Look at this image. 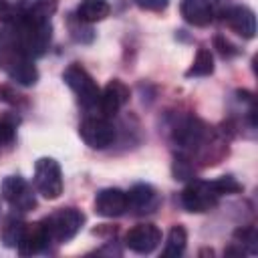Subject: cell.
Segmentation results:
<instances>
[{
	"label": "cell",
	"mask_w": 258,
	"mask_h": 258,
	"mask_svg": "<svg viewBox=\"0 0 258 258\" xmlns=\"http://www.w3.org/2000/svg\"><path fill=\"white\" fill-rule=\"evenodd\" d=\"M159 194L147 183H137L127 191V210L133 214H149L159 206Z\"/></svg>",
	"instance_id": "5bb4252c"
},
{
	"label": "cell",
	"mask_w": 258,
	"mask_h": 258,
	"mask_svg": "<svg viewBox=\"0 0 258 258\" xmlns=\"http://www.w3.org/2000/svg\"><path fill=\"white\" fill-rule=\"evenodd\" d=\"M234 240L240 244L242 252H244V248H248V252H256L258 250V246H256L258 238H256V230L254 228H240V230H236Z\"/></svg>",
	"instance_id": "7402d4cb"
},
{
	"label": "cell",
	"mask_w": 258,
	"mask_h": 258,
	"mask_svg": "<svg viewBox=\"0 0 258 258\" xmlns=\"http://www.w3.org/2000/svg\"><path fill=\"white\" fill-rule=\"evenodd\" d=\"M95 212L103 218H119L127 212V191L105 187L95 196Z\"/></svg>",
	"instance_id": "7c38bea8"
},
{
	"label": "cell",
	"mask_w": 258,
	"mask_h": 258,
	"mask_svg": "<svg viewBox=\"0 0 258 258\" xmlns=\"http://www.w3.org/2000/svg\"><path fill=\"white\" fill-rule=\"evenodd\" d=\"M216 46H218V50H220V54L222 56H232V54H236L238 50L228 42V40H222V38H216Z\"/></svg>",
	"instance_id": "cb8c5ba5"
},
{
	"label": "cell",
	"mask_w": 258,
	"mask_h": 258,
	"mask_svg": "<svg viewBox=\"0 0 258 258\" xmlns=\"http://www.w3.org/2000/svg\"><path fill=\"white\" fill-rule=\"evenodd\" d=\"M240 189H242V185L232 175H222L214 181L194 179L183 187L181 204L187 212L202 214V212H210L212 208H216V204L220 202L222 196L236 194Z\"/></svg>",
	"instance_id": "7a4b0ae2"
},
{
	"label": "cell",
	"mask_w": 258,
	"mask_h": 258,
	"mask_svg": "<svg viewBox=\"0 0 258 258\" xmlns=\"http://www.w3.org/2000/svg\"><path fill=\"white\" fill-rule=\"evenodd\" d=\"M0 69L18 85L32 87L38 81V71L28 54L18 50L16 46H6L0 54Z\"/></svg>",
	"instance_id": "3957f363"
},
{
	"label": "cell",
	"mask_w": 258,
	"mask_h": 258,
	"mask_svg": "<svg viewBox=\"0 0 258 258\" xmlns=\"http://www.w3.org/2000/svg\"><path fill=\"white\" fill-rule=\"evenodd\" d=\"M212 73H214V56L208 48H200L185 75L187 77H208Z\"/></svg>",
	"instance_id": "ffe728a7"
},
{
	"label": "cell",
	"mask_w": 258,
	"mask_h": 258,
	"mask_svg": "<svg viewBox=\"0 0 258 258\" xmlns=\"http://www.w3.org/2000/svg\"><path fill=\"white\" fill-rule=\"evenodd\" d=\"M62 81L71 87V91L77 95L79 103L85 109H97L99 105V97H101V89L95 83V79L81 67V64H69L67 71L62 73Z\"/></svg>",
	"instance_id": "5b68a950"
},
{
	"label": "cell",
	"mask_w": 258,
	"mask_h": 258,
	"mask_svg": "<svg viewBox=\"0 0 258 258\" xmlns=\"http://www.w3.org/2000/svg\"><path fill=\"white\" fill-rule=\"evenodd\" d=\"M56 10V0H18L14 14L30 18H50Z\"/></svg>",
	"instance_id": "e0dca14e"
},
{
	"label": "cell",
	"mask_w": 258,
	"mask_h": 258,
	"mask_svg": "<svg viewBox=\"0 0 258 258\" xmlns=\"http://www.w3.org/2000/svg\"><path fill=\"white\" fill-rule=\"evenodd\" d=\"M34 189L46 198V200H56L62 194V171L56 159L52 157H40L34 163Z\"/></svg>",
	"instance_id": "8992f818"
},
{
	"label": "cell",
	"mask_w": 258,
	"mask_h": 258,
	"mask_svg": "<svg viewBox=\"0 0 258 258\" xmlns=\"http://www.w3.org/2000/svg\"><path fill=\"white\" fill-rule=\"evenodd\" d=\"M42 222L48 230L50 240L62 244V242L73 240L79 234V230L85 224V216L77 208H60V210L52 212L50 216H46Z\"/></svg>",
	"instance_id": "277c9868"
},
{
	"label": "cell",
	"mask_w": 258,
	"mask_h": 258,
	"mask_svg": "<svg viewBox=\"0 0 258 258\" xmlns=\"http://www.w3.org/2000/svg\"><path fill=\"white\" fill-rule=\"evenodd\" d=\"M16 125H18V119L14 115L0 117V149L14 143V139H16Z\"/></svg>",
	"instance_id": "44dd1931"
},
{
	"label": "cell",
	"mask_w": 258,
	"mask_h": 258,
	"mask_svg": "<svg viewBox=\"0 0 258 258\" xmlns=\"http://www.w3.org/2000/svg\"><path fill=\"white\" fill-rule=\"evenodd\" d=\"M169 0H135V4L143 10H153V12H161L167 8Z\"/></svg>",
	"instance_id": "603a6c76"
},
{
	"label": "cell",
	"mask_w": 258,
	"mask_h": 258,
	"mask_svg": "<svg viewBox=\"0 0 258 258\" xmlns=\"http://www.w3.org/2000/svg\"><path fill=\"white\" fill-rule=\"evenodd\" d=\"M109 12H111V6L107 0H83L77 6V20L85 24H95L105 20Z\"/></svg>",
	"instance_id": "2e32d148"
},
{
	"label": "cell",
	"mask_w": 258,
	"mask_h": 258,
	"mask_svg": "<svg viewBox=\"0 0 258 258\" xmlns=\"http://www.w3.org/2000/svg\"><path fill=\"white\" fill-rule=\"evenodd\" d=\"M179 12L183 20L194 26H208L214 20V8L210 0H181Z\"/></svg>",
	"instance_id": "9a60e30c"
},
{
	"label": "cell",
	"mask_w": 258,
	"mask_h": 258,
	"mask_svg": "<svg viewBox=\"0 0 258 258\" xmlns=\"http://www.w3.org/2000/svg\"><path fill=\"white\" fill-rule=\"evenodd\" d=\"M2 198L16 212H30L36 208V196L32 185L20 175H8L2 181Z\"/></svg>",
	"instance_id": "ba28073f"
},
{
	"label": "cell",
	"mask_w": 258,
	"mask_h": 258,
	"mask_svg": "<svg viewBox=\"0 0 258 258\" xmlns=\"http://www.w3.org/2000/svg\"><path fill=\"white\" fill-rule=\"evenodd\" d=\"M8 22L12 32V46L22 50L30 58H38L48 50L52 38L50 18H30L12 12Z\"/></svg>",
	"instance_id": "6da1fadb"
},
{
	"label": "cell",
	"mask_w": 258,
	"mask_h": 258,
	"mask_svg": "<svg viewBox=\"0 0 258 258\" xmlns=\"http://www.w3.org/2000/svg\"><path fill=\"white\" fill-rule=\"evenodd\" d=\"M24 230H26V222H22L18 218H8L4 222V226H2V232H0L4 246L16 248L18 242H20V238H22V234H24Z\"/></svg>",
	"instance_id": "d6986e66"
},
{
	"label": "cell",
	"mask_w": 258,
	"mask_h": 258,
	"mask_svg": "<svg viewBox=\"0 0 258 258\" xmlns=\"http://www.w3.org/2000/svg\"><path fill=\"white\" fill-rule=\"evenodd\" d=\"M161 242V230L155 224H137L125 234V246L135 254H149Z\"/></svg>",
	"instance_id": "9c48e42d"
},
{
	"label": "cell",
	"mask_w": 258,
	"mask_h": 258,
	"mask_svg": "<svg viewBox=\"0 0 258 258\" xmlns=\"http://www.w3.org/2000/svg\"><path fill=\"white\" fill-rule=\"evenodd\" d=\"M129 103V87L119 81V79H113L105 85V89L101 91V97H99V115L111 119L113 115L119 113L121 107H125Z\"/></svg>",
	"instance_id": "30bf717a"
},
{
	"label": "cell",
	"mask_w": 258,
	"mask_h": 258,
	"mask_svg": "<svg viewBox=\"0 0 258 258\" xmlns=\"http://www.w3.org/2000/svg\"><path fill=\"white\" fill-rule=\"evenodd\" d=\"M187 244V232L183 226H173L167 234V242L163 248V256H181Z\"/></svg>",
	"instance_id": "ac0fdd59"
},
{
	"label": "cell",
	"mask_w": 258,
	"mask_h": 258,
	"mask_svg": "<svg viewBox=\"0 0 258 258\" xmlns=\"http://www.w3.org/2000/svg\"><path fill=\"white\" fill-rule=\"evenodd\" d=\"M222 20L228 24L230 30L240 34L242 38H254L256 34V16L248 6L230 4L222 10Z\"/></svg>",
	"instance_id": "8fae6325"
},
{
	"label": "cell",
	"mask_w": 258,
	"mask_h": 258,
	"mask_svg": "<svg viewBox=\"0 0 258 258\" xmlns=\"http://www.w3.org/2000/svg\"><path fill=\"white\" fill-rule=\"evenodd\" d=\"M50 236H48V230L44 226V222H34V224H26V230L18 242V252L22 256H32V254H38L42 250L48 248L50 244Z\"/></svg>",
	"instance_id": "4fadbf2b"
},
{
	"label": "cell",
	"mask_w": 258,
	"mask_h": 258,
	"mask_svg": "<svg viewBox=\"0 0 258 258\" xmlns=\"http://www.w3.org/2000/svg\"><path fill=\"white\" fill-rule=\"evenodd\" d=\"M12 16V6L8 4V0H0V20H8Z\"/></svg>",
	"instance_id": "d4e9b609"
},
{
	"label": "cell",
	"mask_w": 258,
	"mask_h": 258,
	"mask_svg": "<svg viewBox=\"0 0 258 258\" xmlns=\"http://www.w3.org/2000/svg\"><path fill=\"white\" fill-rule=\"evenodd\" d=\"M79 133L83 141L93 149H105L115 141V127L103 115H89L81 121Z\"/></svg>",
	"instance_id": "52a82bcc"
}]
</instances>
